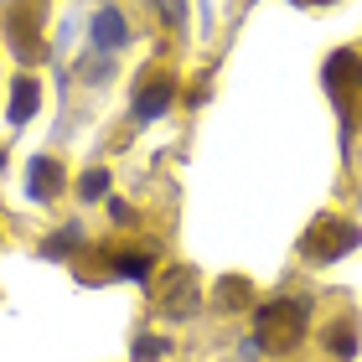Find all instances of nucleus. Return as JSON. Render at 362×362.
Instances as JSON below:
<instances>
[{
  "label": "nucleus",
  "instance_id": "obj_1",
  "mask_svg": "<svg viewBox=\"0 0 362 362\" xmlns=\"http://www.w3.org/2000/svg\"><path fill=\"white\" fill-rule=\"evenodd\" d=\"M305 316H310V295H279V300L254 305V337L264 352H290L305 341Z\"/></svg>",
  "mask_w": 362,
  "mask_h": 362
},
{
  "label": "nucleus",
  "instance_id": "obj_2",
  "mask_svg": "<svg viewBox=\"0 0 362 362\" xmlns=\"http://www.w3.org/2000/svg\"><path fill=\"white\" fill-rule=\"evenodd\" d=\"M0 31H6V47H11V57L21 62V68L47 62V37H42V11L37 6L11 0V6L0 11Z\"/></svg>",
  "mask_w": 362,
  "mask_h": 362
},
{
  "label": "nucleus",
  "instance_id": "obj_3",
  "mask_svg": "<svg viewBox=\"0 0 362 362\" xmlns=\"http://www.w3.org/2000/svg\"><path fill=\"white\" fill-rule=\"evenodd\" d=\"M352 249H362V228H357V223H347V218H321V223L300 238L305 264H332V259L352 254Z\"/></svg>",
  "mask_w": 362,
  "mask_h": 362
},
{
  "label": "nucleus",
  "instance_id": "obj_4",
  "mask_svg": "<svg viewBox=\"0 0 362 362\" xmlns=\"http://www.w3.org/2000/svg\"><path fill=\"white\" fill-rule=\"evenodd\" d=\"M197 310H202V295H197V269H171L166 285H160V316L171 321H192Z\"/></svg>",
  "mask_w": 362,
  "mask_h": 362
},
{
  "label": "nucleus",
  "instance_id": "obj_5",
  "mask_svg": "<svg viewBox=\"0 0 362 362\" xmlns=\"http://www.w3.org/2000/svg\"><path fill=\"white\" fill-rule=\"evenodd\" d=\"M171 104H176V78L171 73H151L140 83V93L129 98V114H135L140 124H151V119H160V114H171Z\"/></svg>",
  "mask_w": 362,
  "mask_h": 362
},
{
  "label": "nucleus",
  "instance_id": "obj_6",
  "mask_svg": "<svg viewBox=\"0 0 362 362\" xmlns=\"http://www.w3.org/2000/svg\"><path fill=\"white\" fill-rule=\"evenodd\" d=\"M88 42H93V52H119V47H129V21L119 16V6H98L93 11V21H88Z\"/></svg>",
  "mask_w": 362,
  "mask_h": 362
},
{
  "label": "nucleus",
  "instance_id": "obj_7",
  "mask_svg": "<svg viewBox=\"0 0 362 362\" xmlns=\"http://www.w3.org/2000/svg\"><path fill=\"white\" fill-rule=\"evenodd\" d=\"M156 243H145V249H104V264L109 274H119V279H151L156 269Z\"/></svg>",
  "mask_w": 362,
  "mask_h": 362
},
{
  "label": "nucleus",
  "instance_id": "obj_8",
  "mask_svg": "<svg viewBox=\"0 0 362 362\" xmlns=\"http://www.w3.org/2000/svg\"><path fill=\"white\" fill-rule=\"evenodd\" d=\"M26 197H31V202H57V197H62V166H57L52 156H37V160H31Z\"/></svg>",
  "mask_w": 362,
  "mask_h": 362
},
{
  "label": "nucleus",
  "instance_id": "obj_9",
  "mask_svg": "<svg viewBox=\"0 0 362 362\" xmlns=\"http://www.w3.org/2000/svg\"><path fill=\"white\" fill-rule=\"evenodd\" d=\"M326 83H332V93H347V98L362 93V57L341 47V52L326 62Z\"/></svg>",
  "mask_w": 362,
  "mask_h": 362
},
{
  "label": "nucleus",
  "instance_id": "obj_10",
  "mask_svg": "<svg viewBox=\"0 0 362 362\" xmlns=\"http://www.w3.org/2000/svg\"><path fill=\"white\" fill-rule=\"evenodd\" d=\"M212 305H218V310H254V279L223 274L218 285H212Z\"/></svg>",
  "mask_w": 362,
  "mask_h": 362
},
{
  "label": "nucleus",
  "instance_id": "obj_11",
  "mask_svg": "<svg viewBox=\"0 0 362 362\" xmlns=\"http://www.w3.org/2000/svg\"><path fill=\"white\" fill-rule=\"evenodd\" d=\"M37 109H42V83H37L31 73H21V78L11 83V124H16V129L31 124V114H37Z\"/></svg>",
  "mask_w": 362,
  "mask_h": 362
},
{
  "label": "nucleus",
  "instance_id": "obj_12",
  "mask_svg": "<svg viewBox=\"0 0 362 362\" xmlns=\"http://www.w3.org/2000/svg\"><path fill=\"white\" fill-rule=\"evenodd\" d=\"M321 341H326V352H332V357L352 362V357H357V321H352V316H347V321H332V326L321 332Z\"/></svg>",
  "mask_w": 362,
  "mask_h": 362
},
{
  "label": "nucleus",
  "instance_id": "obj_13",
  "mask_svg": "<svg viewBox=\"0 0 362 362\" xmlns=\"http://www.w3.org/2000/svg\"><path fill=\"white\" fill-rule=\"evenodd\" d=\"M78 249H83V223H62L57 233L42 243V259H57L62 264V259H73Z\"/></svg>",
  "mask_w": 362,
  "mask_h": 362
},
{
  "label": "nucleus",
  "instance_id": "obj_14",
  "mask_svg": "<svg viewBox=\"0 0 362 362\" xmlns=\"http://www.w3.org/2000/svg\"><path fill=\"white\" fill-rule=\"evenodd\" d=\"M78 197H83V202H98V197H109V171H104V166L83 171V176H78Z\"/></svg>",
  "mask_w": 362,
  "mask_h": 362
},
{
  "label": "nucleus",
  "instance_id": "obj_15",
  "mask_svg": "<svg viewBox=\"0 0 362 362\" xmlns=\"http://www.w3.org/2000/svg\"><path fill=\"white\" fill-rule=\"evenodd\" d=\"M166 352H171V337H140L129 347V362H160Z\"/></svg>",
  "mask_w": 362,
  "mask_h": 362
},
{
  "label": "nucleus",
  "instance_id": "obj_16",
  "mask_svg": "<svg viewBox=\"0 0 362 362\" xmlns=\"http://www.w3.org/2000/svg\"><path fill=\"white\" fill-rule=\"evenodd\" d=\"M78 78H83V83H109V78H114V62L109 57H98V62H78Z\"/></svg>",
  "mask_w": 362,
  "mask_h": 362
},
{
  "label": "nucleus",
  "instance_id": "obj_17",
  "mask_svg": "<svg viewBox=\"0 0 362 362\" xmlns=\"http://www.w3.org/2000/svg\"><path fill=\"white\" fill-rule=\"evenodd\" d=\"M156 16L181 31V26H187V0H156Z\"/></svg>",
  "mask_w": 362,
  "mask_h": 362
},
{
  "label": "nucleus",
  "instance_id": "obj_18",
  "mask_svg": "<svg viewBox=\"0 0 362 362\" xmlns=\"http://www.w3.org/2000/svg\"><path fill=\"white\" fill-rule=\"evenodd\" d=\"M109 223L114 228H135V207L119 202V197H109Z\"/></svg>",
  "mask_w": 362,
  "mask_h": 362
},
{
  "label": "nucleus",
  "instance_id": "obj_19",
  "mask_svg": "<svg viewBox=\"0 0 362 362\" xmlns=\"http://www.w3.org/2000/svg\"><path fill=\"white\" fill-rule=\"evenodd\" d=\"M290 6H326V0H290Z\"/></svg>",
  "mask_w": 362,
  "mask_h": 362
}]
</instances>
